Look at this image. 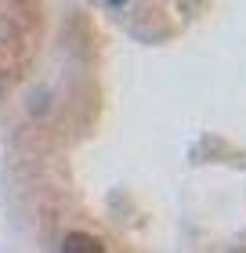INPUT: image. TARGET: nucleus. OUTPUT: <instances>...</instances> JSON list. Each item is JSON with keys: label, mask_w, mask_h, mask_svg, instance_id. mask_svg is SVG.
<instances>
[{"label": "nucleus", "mask_w": 246, "mask_h": 253, "mask_svg": "<svg viewBox=\"0 0 246 253\" xmlns=\"http://www.w3.org/2000/svg\"><path fill=\"white\" fill-rule=\"evenodd\" d=\"M62 250H65V253H76V250H87V253H101L105 246L98 243V239H91V235H80V232H73V235H69L65 243H62Z\"/></svg>", "instance_id": "obj_1"}, {"label": "nucleus", "mask_w": 246, "mask_h": 253, "mask_svg": "<svg viewBox=\"0 0 246 253\" xmlns=\"http://www.w3.org/2000/svg\"><path fill=\"white\" fill-rule=\"evenodd\" d=\"M105 4H127V0H105Z\"/></svg>", "instance_id": "obj_2"}]
</instances>
